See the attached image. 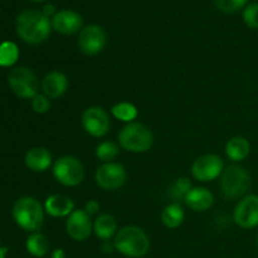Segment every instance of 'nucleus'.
Listing matches in <instances>:
<instances>
[{"label":"nucleus","instance_id":"f257e3e1","mask_svg":"<svg viewBox=\"0 0 258 258\" xmlns=\"http://www.w3.org/2000/svg\"><path fill=\"white\" fill-rule=\"evenodd\" d=\"M15 29L18 35L25 43L37 45L48 39L52 29V23L49 18L45 17L39 10L28 9L18 15Z\"/></svg>","mask_w":258,"mask_h":258},{"label":"nucleus","instance_id":"f03ea898","mask_svg":"<svg viewBox=\"0 0 258 258\" xmlns=\"http://www.w3.org/2000/svg\"><path fill=\"white\" fill-rule=\"evenodd\" d=\"M112 243L115 251L131 258H143L150 249V239L148 234L136 226L122 227L115 234Z\"/></svg>","mask_w":258,"mask_h":258},{"label":"nucleus","instance_id":"7ed1b4c3","mask_svg":"<svg viewBox=\"0 0 258 258\" xmlns=\"http://www.w3.org/2000/svg\"><path fill=\"white\" fill-rule=\"evenodd\" d=\"M13 218L22 229L28 232H38L44 223V209L39 201L33 197H23L15 202L13 207Z\"/></svg>","mask_w":258,"mask_h":258},{"label":"nucleus","instance_id":"20e7f679","mask_svg":"<svg viewBox=\"0 0 258 258\" xmlns=\"http://www.w3.org/2000/svg\"><path fill=\"white\" fill-rule=\"evenodd\" d=\"M252 185L249 171L238 164H231L221 175V190L228 201L242 199L247 196Z\"/></svg>","mask_w":258,"mask_h":258},{"label":"nucleus","instance_id":"39448f33","mask_svg":"<svg viewBox=\"0 0 258 258\" xmlns=\"http://www.w3.org/2000/svg\"><path fill=\"white\" fill-rule=\"evenodd\" d=\"M117 140L121 148L125 150L141 154L150 150L154 144V135L150 127L145 123L134 121L123 126L122 130L118 133Z\"/></svg>","mask_w":258,"mask_h":258},{"label":"nucleus","instance_id":"423d86ee","mask_svg":"<svg viewBox=\"0 0 258 258\" xmlns=\"http://www.w3.org/2000/svg\"><path fill=\"white\" fill-rule=\"evenodd\" d=\"M55 180L64 186H77L85 179V168L77 158L64 155L58 158L52 166Z\"/></svg>","mask_w":258,"mask_h":258},{"label":"nucleus","instance_id":"0eeeda50","mask_svg":"<svg viewBox=\"0 0 258 258\" xmlns=\"http://www.w3.org/2000/svg\"><path fill=\"white\" fill-rule=\"evenodd\" d=\"M10 88L20 98H34L39 91V81L28 67L13 68L8 76Z\"/></svg>","mask_w":258,"mask_h":258},{"label":"nucleus","instance_id":"6e6552de","mask_svg":"<svg viewBox=\"0 0 258 258\" xmlns=\"http://www.w3.org/2000/svg\"><path fill=\"white\" fill-rule=\"evenodd\" d=\"M96 184L103 190H117L125 185L127 173L123 165L118 163H103L95 173Z\"/></svg>","mask_w":258,"mask_h":258},{"label":"nucleus","instance_id":"1a4fd4ad","mask_svg":"<svg viewBox=\"0 0 258 258\" xmlns=\"http://www.w3.org/2000/svg\"><path fill=\"white\" fill-rule=\"evenodd\" d=\"M224 170L223 160L216 154H204L198 156L191 164V175L202 183L216 180Z\"/></svg>","mask_w":258,"mask_h":258},{"label":"nucleus","instance_id":"9d476101","mask_svg":"<svg viewBox=\"0 0 258 258\" xmlns=\"http://www.w3.org/2000/svg\"><path fill=\"white\" fill-rule=\"evenodd\" d=\"M83 128L92 138H103L110 130V117L108 113L98 106H91L83 111L81 116Z\"/></svg>","mask_w":258,"mask_h":258},{"label":"nucleus","instance_id":"9b49d317","mask_svg":"<svg viewBox=\"0 0 258 258\" xmlns=\"http://www.w3.org/2000/svg\"><path fill=\"white\" fill-rule=\"evenodd\" d=\"M233 221L243 229H252L258 226V196L247 194L237 203L233 211Z\"/></svg>","mask_w":258,"mask_h":258},{"label":"nucleus","instance_id":"f8f14e48","mask_svg":"<svg viewBox=\"0 0 258 258\" xmlns=\"http://www.w3.org/2000/svg\"><path fill=\"white\" fill-rule=\"evenodd\" d=\"M107 43L106 32L97 24H90L83 28L78 37V47L87 55H96L103 50Z\"/></svg>","mask_w":258,"mask_h":258},{"label":"nucleus","instance_id":"ddd939ff","mask_svg":"<svg viewBox=\"0 0 258 258\" xmlns=\"http://www.w3.org/2000/svg\"><path fill=\"white\" fill-rule=\"evenodd\" d=\"M90 214L85 209H75L66 221V231L70 238L73 241H85L91 236L93 231V224Z\"/></svg>","mask_w":258,"mask_h":258},{"label":"nucleus","instance_id":"4468645a","mask_svg":"<svg viewBox=\"0 0 258 258\" xmlns=\"http://www.w3.org/2000/svg\"><path fill=\"white\" fill-rule=\"evenodd\" d=\"M50 23H52V28L57 33L63 35H71L80 32L83 20L77 12L66 9L55 13Z\"/></svg>","mask_w":258,"mask_h":258},{"label":"nucleus","instance_id":"2eb2a0df","mask_svg":"<svg viewBox=\"0 0 258 258\" xmlns=\"http://www.w3.org/2000/svg\"><path fill=\"white\" fill-rule=\"evenodd\" d=\"M40 88L43 91V95H45L50 100L60 97L64 95L68 88L67 76L59 71H52L44 76L40 83Z\"/></svg>","mask_w":258,"mask_h":258},{"label":"nucleus","instance_id":"dca6fc26","mask_svg":"<svg viewBox=\"0 0 258 258\" xmlns=\"http://www.w3.org/2000/svg\"><path fill=\"white\" fill-rule=\"evenodd\" d=\"M45 213L54 218L68 217L75 211V203L72 199L63 194H53L45 199L44 203Z\"/></svg>","mask_w":258,"mask_h":258},{"label":"nucleus","instance_id":"f3484780","mask_svg":"<svg viewBox=\"0 0 258 258\" xmlns=\"http://www.w3.org/2000/svg\"><path fill=\"white\" fill-rule=\"evenodd\" d=\"M184 202L191 211L206 212L213 206L214 196L209 189L204 186H197L191 188V190L186 194Z\"/></svg>","mask_w":258,"mask_h":258},{"label":"nucleus","instance_id":"a211bd4d","mask_svg":"<svg viewBox=\"0 0 258 258\" xmlns=\"http://www.w3.org/2000/svg\"><path fill=\"white\" fill-rule=\"evenodd\" d=\"M24 163L29 170L42 173L52 165V154L45 148H33L25 154Z\"/></svg>","mask_w":258,"mask_h":258},{"label":"nucleus","instance_id":"6ab92c4d","mask_svg":"<svg viewBox=\"0 0 258 258\" xmlns=\"http://www.w3.org/2000/svg\"><path fill=\"white\" fill-rule=\"evenodd\" d=\"M249 153H251V144L243 136H234L226 144L227 158L234 163L246 160Z\"/></svg>","mask_w":258,"mask_h":258},{"label":"nucleus","instance_id":"aec40b11","mask_svg":"<svg viewBox=\"0 0 258 258\" xmlns=\"http://www.w3.org/2000/svg\"><path fill=\"white\" fill-rule=\"evenodd\" d=\"M93 232L101 241H108L117 233V222L115 217L108 213H102L93 223Z\"/></svg>","mask_w":258,"mask_h":258},{"label":"nucleus","instance_id":"412c9836","mask_svg":"<svg viewBox=\"0 0 258 258\" xmlns=\"http://www.w3.org/2000/svg\"><path fill=\"white\" fill-rule=\"evenodd\" d=\"M185 213H184L183 207L176 202L168 204L161 212V223L169 229H175L183 224Z\"/></svg>","mask_w":258,"mask_h":258},{"label":"nucleus","instance_id":"4be33fe9","mask_svg":"<svg viewBox=\"0 0 258 258\" xmlns=\"http://www.w3.org/2000/svg\"><path fill=\"white\" fill-rule=\"evenodd\" d=\"M25 247H27V251L29 252V254L37 258H43V256H45L49 251L50 243L44 234L34 232L27 238Z\"/></svg>","mask_w":258,"mask_h":258},{"label":"nucleus","instance_id":"5701e85b","mask_svg":"<svg viewBox=\"0 0 258 258\" xmlns=\"http://www.w3.org/2000/svg\"><path fill=\"white\" fill-rule=\"evenodd\" d=\"M111 113L116 120L130 123L134 122V120L138 117V108L130 102H118L112 106Z\"/></svg>","mask_w":258,"mask_h":258},{"label":"nucleus","instance_id":"b1692460","mask_svg":"<svg viewBox=\"0 0 258 258\" xmlns=\"http://www.w3.org/2000/svg\"><path fill=\"white\" fill-rule=\"evenodd\" d=\"M19 58V49L14 42H3L0 44V67H12Z\"/></svg>","mask_w":258,"mask_h":258},{"label":"nucleus","instance_id":"393cba45","mask_svg":"<svg viewBox=\"0 0 258 258\" xmlns=\"http://www.w3.org/2000/svg\"><path fill=\"white\" fill-rule=\"evenodd\" d=\"M191 190L190 179L186 176H180L169 188V197L178 203V201H184L186 194Z\"/></svg>","mask_w":258,"mask_h":258},{"label":"nucleus","instance_id":"a878e982","mask_svg":"<svg viewBox=\"0 0 258 258\" xmlns=\"http://www.w3.org/2000/svg\"><path fill=\"white\" fill-rule=\"evenodd\" d=\"M118 151L120 149L117 144L113 141H102L96 148V158L102 163H112V160H115L116 156L118 155Z\"/></svg>","mask_w":258,"mask_h":258},{"label":"nucleus","instance_id":"bb28decb","mask_svg":"<svg viewBox=\"0 0 258 258\" xmlns=\"http://www.w3.org/2000/svg\"><path fill=\"white\" fill-rule=\"evenodd\" d=\"M248 0H214L217 9L221 10L222 13L231 14V13L239 12L241 9L246 8Z\"/></svg>","mask_w":258,"mask_h":258},{"label":"nucleus","instance_id":"cd10ccee","mask_svg":"<svg viewBox=\"0 0 258 258\" xmlns=\"http://www.w3.org/2000/svg\"><path fill=\"white\" fill-rule=\"evenodd\" d=\"M243 20L251 29H258V3L246 5L243 10Z\"/></svg>","mask_w":258,"mask_h":258},{"label":"nucleus","instance_id":"c85d7f7f","mask_svg":"<svg viewBox=\"0 0 258 258\" xmlns=\"http://www.w3.org/2000/svg\"><path fill=\"white\" fill-rule=\"evenodd\" d=\"M50 98H48L47 96L43 95V93H38L34 98H32V108L35 113H47L50 110Z\"/></svg>","mask_w":258,"mask_h":258},{"label":"nucleus","instance_id":"c756f323","mask_svg":"<svg viewBox=\"0 0 258 258\" xmlns=\"http://www.w3.org/2000/svg\"><path fill=\"white\" fill-rule=\"evenodd\" d=\"M85 211L86 213L90 214V216H93V214H96L100 211V203H98L97 201H95V199L88 201L87 203L85 204Z\"/></svg>","mask_w":258,"mask_h":258},{"label":"nucleus","instance_id":"7c9ffc66","mask_svg":"<svg viewBox=\"0 0 258 258\" xmlns=\"http://www.w3.org/2000/svg\"><path fill=\"white\" fill-rule=\"evenodd\" d=\"M42 13L45 15V17H48V18L54 17V15H55L54 5H52V4L44 5V7H43V9H42Z\"/></svg>","mask_w":258,"mask_h":258},{"label":"nucleus","instance_id":"2f4dec72","mask_svg":"<svg viewBox=\"0 0 258 258\" xmlns=\"http://www.w3.org/2000/svg\"><path fill=\"white\" fill-rule=\"evenodd\" d=\"M66 257V253L63 249L58 248V249H54V251L52 252V258H64Z\"/></svg>","mask_w":258,"mask_h":258},{"label":"nucleus","instance_id":"473e14b6","mask_svg":"<svg viewBox=\"0 0 258 258\" xmlns=\"http://www.w3.org/2000/svg\"><path fill=\"white\" fill-rule=\"evenodd\" d=\"M8 253V248L7 247H3L2 243H0V258H5Z\"/></svg>","mask_w":258,"mask_h":258},{"label":"nucleus","instance_id":"72a5a7b5","mask_svg":"<svg viewBox=\"0 0 258 258\" xmlns=\"http://www.w3.org/2000/svg\"><path fill=\"white\" fill-rule=\"evenodd\" d=\"M29 2H34V3H42V2H44V0H29Z\"/></svg>","mask_w":258,"mask_h":258},{"label":"nucleus","instance_id":"f704fd0d","mask_svg":"<svg viewBox=\"0 0 258 258\" xmlns=\"http://www.w3.org/2000/svg\"><path fill=\"white\" fill-rule=\"evenodd\" d=\"M256 247H257V251H258V234H257V238H256Z\"/></svg>","mask_w":258,"mask_h":258}]
</instances>
